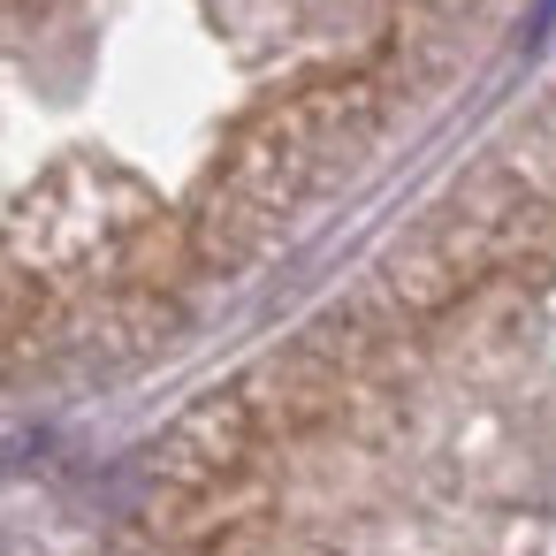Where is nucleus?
I'll use <instances>...</instances> for the list:
<instances>
[{
  "label": "nucleus",
  "mask_w": 556,
  "mask_h": 556,
  "mask_svg": "<svg viewBox=\"0 0 556 556\" xmlns=\"http://www.w3.org/2000/svg\"><path fill=\"white\" fill-rule=\"evenodd\" d=\"M351 115H358V92H343V85L305 92V100H290L282 115H267V123L237 146V161L222 168V184H214V199H206V252H244V244H260V237L320 184V168H328L336 146L351 138Z\"/></svg>",
  "instance_id": "nucleus-1"
}]
</instances>
